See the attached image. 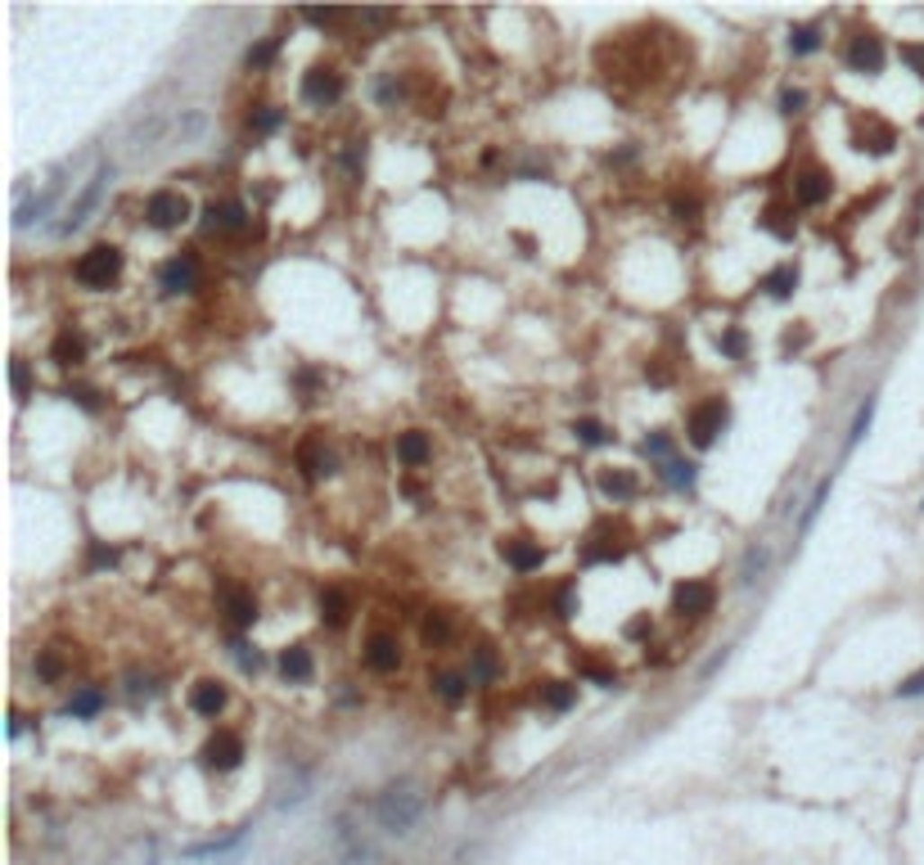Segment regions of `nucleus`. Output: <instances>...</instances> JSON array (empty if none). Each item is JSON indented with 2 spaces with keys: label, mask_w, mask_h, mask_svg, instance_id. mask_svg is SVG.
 <instances>
[{
  "label": "nucleus",
  "mask_w": 924,
  "mask_h": 865,
  "mask_svg": "<svg viewBox=\"0 0 924 865\" xmlns=\"http://www.w3.org/2000/svg\"><path fill=\"white\" fill-rule=\"evenodd\" d=\"M420 811H424V793H420L411 780L388 784V789L379 793V802H375V820H379L388 834H411L415 820H420Z\"/></svg>",
  "instance_id": "1"
},
{
  "label": "nucleus",
  "mask_w": 924,
  "mask_h": 865,
  "mask_svg": "<svg viewBox=\"0 0 924 865\" xmlns=\"http://www.w3.org/2000/svg\"><path fill=\"white\" fill-rule=\"evenodd\" d=\"M109 181H113V167H109V163H100V167L91 172V181L82 185V194H77V199L68 203V212H64V221L55 225V234H59V239H68L73 230H82V225L91 221V212L100 207V199H104V190H109Z\"/></svg>",
  "instance_id": "2"
},
{
  "label": "nucleus",
  "mask_w": 924,
  "mask_h": 865,
  "mask_svg": "<svg viewBox=\"0 0 924 865\" xmlns=\"http://www.w3.org/2000/svg\"><path fill=\"white\" fill-rule=\"evenodd\" d=\"M118 270H122V252H118L113 243H95V248L82 252V261H77V284H86V288H109V284L118 279Z\"/></svg>",
  "instance_id": "3"
},
{
  "label": "nucleus",
  "mask_w": 924,
  "mask_h": 865,
  "mask_svg": "<svg viewBox=\"0 0 924 865\" xmlns=\"http://www.w3.org/2000/svg\"><path fill=\"white\" fill-rule=\"evenodd\" d=\"M726 402L722 397H713V402H699L695 410H690V419H686V433H690V442L695 446H713L717 442V433L726 428Z\"/></svg>",
  "instance_id": "4"
},
{
  "label": "nucleus",
  "mask_w": 924,
  "mask_h": 865,
  "mask_svg": "<svg viewBox=\"0 0 924 865\" xmlns=\"http://www.w3.org/2000/svg\"><path fill=\"white\" fill-rule=\"evenodd\" d=\"M145 216H149V225H158V230H176V225L190 221V199L176 194V190H158V194H149Z\"/></svg>",
  "instance_id": "5"
},
{
  "label": "nucleus",
  "mask_w": 924,
  "mask_h": 865,
  "mask_svg": "<svg viewBox=\"0 0 924 865\" xmlns=\"http://www.w3.org/2000/svg\"><path fill=\"white\" fill-rule=\"evenodd\" d=\"M330 843H334V852L343 856V865H370V861H375V843L361 838V829H352L348 816H339V820L330 825Z\"/></svg>",
  "instance_id": "6"
},
{
  "label": "nucleus",
  "mask_w": 924,
  "mask_h": 865,
  "mask_svg": "<svg viewBox=\"0 0 924 865\" xmlns=\"http://www.w3.org/2000/svg\"><path fill=\"white\" fill-rule=\"evenodd\" d=\"M64 194V167H55L50 172V181L41 185V194L37 199H23L19 203V212H14V225H32V221H41L50 207H55V199Z\"/></svg>",
  "instance_id": "7"
},
{
  "label": "nucleus",
  "mask_w": 924,
  "mask_h": 865,
  "mask_svg": "<svg viewBox=\"0 0 924 865\" xmlns=\"http://www.w3.org/2000/svg\"><path fill=\"white\" fill-rule=\"evenodd\" d=\"M713 600H717L713 582H681V587L672 591V609H677L681 618H704V613H713Z\"/></svg>",
  "instance_id": "8"
},
{
  "label": "nucleus",
  "mask_w": 924,
  "mask_h": 865,
  "mask_svg": "<svg viewBox=\"0 0 924 865\" xmlns=\"http://www.w3.org/2000/svg\"><path fill=\"white\" fill-rule=\"evenodd\" d=\"M339 95H343V77L330 73V68H312V73L302 77V100H307V104L325 109V104H334Z\"/></svg>",
  "instance_id": "9"
},
{
  "label": "nucleus",
  "mask_w": 924,
  "mask_h": 865,
  "mask_svg": "<svg viewBox=\"0 0 924 865\" xmlns=\"http://www.w3.org/2000/svg\"><path fill=\"white\" fill-rule=\"evenodd\" d=\"M239 757H244V739L230 735V730H221V735H212V739L203 744V762H208L212 771H235Z\"/></svg>",
  "instance_id": "10"
},
{
  "label": "nucleus",
  "mask_w": 924,
  "mask_h": 865,
  "mask_svg": "<svg viewBox=\"0 0 924 865\" xmlns=\"http://www.w3.org/2000/svg\"><path fill=\"white\" fill-rule=\"evenodd\" d=\"M848 68H852V73H879V68H884V41L870 37V32L852 37V46H848Z\"/></svg>",
  "instance_id": "11"
},
{
  "label": "nucleus",
  "mask_w": 924,
  "mask_h": 865,
  "mask_svg": "<svg viewBox=\"0 0 924 865\" xmlns=\"http://www.w3.org/2000/svg\"><path fill=\"white\" fill-rule=\"evenodd\" d=\"M158 279H163L167 294H190L194 279H199V266H194V257L185 252V257H172V261L158 270Z\"/></svg>",
  "instance_id": "12"
},
{
  "label": "nucleus",
  "mask_w": 924,
  "mask_h": 865,
  "mask_svg": "<svg viewBox=\"0 0 924 865\" xmlns=\"http://www.w3.org/2000/svg\"><path fill=\"white\" fill-rule=\"evenodd\" d=\"M794 194H798V203H803V207H816V203H825V199H830V176H825V172H816V167H807V172L794 181Z\"/></svg>",
  "instance_id": "13"
},
{
  "label": "nucleus",
  "mask_w": 924,
  "mask_h": 865,
  "mask_svg": "<svg viewBox=\"0 0 924 865\" xmlns=\"http://www.w3.org/2000/svg\"><path fill=\"white\" fill-rule=\"evenodd\" d=\"M366 663L375 667V672H397V663H402V649H397V640L393 636H370V645H366Z\"/></svg>",
  "instance_id": "14"
},
{
  "label": "nucleus",
  "mask_w": 924,
  "mask_h": 865,
  "mask_svg": "<svg viewBox=\"0 0 924 865\" xmlns=\"http://www.w3.org/2000/svg\"><path fill=\"white\" fill-rule=\"evenodd\" d=\"M208 230H244V203L226 199V203H208V216H203Z\"/></svg>",
  "instance_id": "15"
},
{
  "label": "nucleus",
  "mask_w": 924,
  "mask_h": 865,
  "mask_svg": "<svg viewBox=\"0 0 924 865\" xmlns=\"http://www.w3.org/2000/svg\"><path fill=\"white\" fill-rule=\"evenodd\" d=\"M501 554H505L519 572H532V568H541V559H546V550H541V545H532V541H505V545H501Z\"/></svg>",
  "instance_id": "16"
},
{
  "label": "nucleus",
  "mask_w": 924,
  "mask_h": 865,
  "mask_svg": "<svg viewBox=\"0 0 924 865\" xmlns=\"http://www.w3.org/2000/svg\"><path fill=\"white\" fill-rule=\"evenodd\" d=\"M316 609H321V622L325 627H343L348 622V613H352V605H348V596L343 591H321V600H316Z\"/></svg>",
  "instance_id": "17"
},
{
  "label": "nucleus",
  "mask_w": 924,
  "mask_h": 865,
  "mask_svg": "<svg viewBox=\"0 0 924 865\" xmlns=\"http://www.w3.org/2000/svg\"><path fill=\"white\" fill-rule=\"evenodd\" d=\"M762 288H767L771 298H789L794 288H798V266H794V261H785V266L767 270V275H762Z\"/></svg>",
  "instance_id": "18"
},
{
  "label": "nucleus",
  "mask_w": 924,
  "mask_h": 865,
  "mask_svg": "<svg viewBox=\"0 0 924 865\" xmlns=\"http://www.w3.org/2000/svg\"><path fill=\"white\" fill-rule=\"evenodd\" d=\"M226 613H230L235 627H253V618H257V600H253L248 591L230 587V591H226Z\"/></svg>",
  "instance_id": "19"
},
{
  "label": "nucleus",
  "mask_w": 924,
  "mask_h": 865,
  "mask_svg": "<svg viewBox=\"0 0 924 865\" xmlns=\"http://www.w3.org/2000/svg\"><path fill=\"white\" fill-rule=\"evenodd\" d=\"M190 708H194L199 717H217V712L226 708V690H221V685H212V681H203V685L190 694Z\"/></svg>",
  "instance_id": "20"
},
{
  "label": "nucleus",
  "mask_w": 924,
  "mask_h": 865,
  "mask_svg": "<svg viewBox=\"0 0 924 865\" xmlns=\"http://www.w3.org/2000/svg\"><path fill=\"white\" fill-rule=\"evenodd\" d=\"M893 145H897V131H893V127H884V122H866V131H861V145H857V149L888 154Z\"/></svg>",
  "instance_id": "21"
},
{
  "label": "nucleus",
  "mask_w": 924,
  "mask_h": 865,
  "mask_svg": "<svg viewBox=\"0 0 924 865\" xmlns=\"http://www.w3.org/2000/svg\"><path fill=\"white\" fill-rule=\"evenodd\" d=\"M50 357H55L59 366H82V361H86V343H82V339H77V334L68 330V334H59V339H55Z\"/></svg>",
  "instance_id": "22"
},
{
  "label": "nucleus",
  "mask_w": 924,
  "mask_h": 865,
  "mask_svg": "<svg viewBox=\"0 0 924 865\" xmlns=\"http://www.w3.org/2000/svg\"><path fill=\"white\" fill-rule=\"evenodd\" d=\"M298 460H302V473H307V478H321V473H334V455H330V451H321L316 442H307Z\"/></svg>",
  "instance_id": "23"
},
{
  "label": "nucleus",
  "mask_w": 924,
  "mask_h": 865,
  "mask_svg": "<svg viewBox=\"0 0 924 865\" xmlns=\"http://www.w3.org/2000/svg\"><path fill=\"white\" fill-rule=\"evenodd\" d=\"M600 491L604 496H632L636 491V478L627 469H600Z\"/></svg>",
  "instance_id": "24"
},
{
  "label": "nucleus",
  "mask_w": 924,
  "mask_h": 865,
  "mask_svg": "<svg viewBox=\"0 0 924 865\" xmlns=\"http://www.w3.org/2000/svg\"><path fill=\"white\" fill-rule=\"evenodd\" d=\"M280 672L289 681H307V676H312V654H307V649H284L280 654Z\"/></svg>",
  "instance_id": "25"
},
{
  "label": "nucleus",
  "mask_w": 924,
  "mask_h": 865,
  "mask_svg": "<svg viewBox=\"0 0 924 865\" xmlns=\"http://www.w3.org/2000/svg\"><path fill=\"white\" fill-rule=\"evenodd\" d=\"M433 690H438L447 703H460V699L469 694V676H460V672H438V676H433Z\"/></svg>",
  "instance_id": "26"
},
{
  "label": "nucleus",
  "mask_w": 924,
  "mask_h": 865,
  "mask_svg": "<svg viewBox=\"0 0 924 865\" xmlns=\"http://www.w3.org/2000/svg\"><path fill=\"white\" fill-rule=\"evenodd\" d=\"M397 455H402L406 464H424V460H429V437H424V433H402V437H397Z\"/></svg>",
  "instance_id": "27"
},
{
  "label": "nucleus",
  "mask_w": 924,
  "mask_h": 865,
  "mask_svg": "<svg viewBox=\"0 0 924 865\" xmlns=\"http://www.w3.org/2000/svg\"><path fill=\"white\" fill-rule=\"evenodd\" d=\"M767 559H771L767 545H753V550L744 554V563H740V587H753V582H758V577L767 572Z\"/></svg>",
  "instance_id": "28"
},
{
  "label": "nucleus",
  "mask_w": 924,
  "mask_h": 865,
  "mask_svg": "<svg viewBox=\"0 0 924 865\" xmlns=\"http://www.w3.org/2000/svg\"><path fill=\"white\" fill-rule=\"evenodd\" d=\"M663 482H668V487H695V464L672 455V460L663 464Z\"/></svg>",
  "instance_id": "29"
},
{
  "label": "nucleus",
  "mask_w": 924,
  "mask_h": 865,
  "mask_svg": "<svg viewBox=\"0 0 924 865\" xmlns=\"http://www.w3.org/2000/svg\"><path fill=\"white\" fill-rule=\"evenodd\" d=\"M100 708H104V694H100V690H77V694L68 699V712H73V717H95Z\"/></svg>",
  "instance_id": "30"
},
{
  "label": "nucleus",
  "mask_w": 924,
  "mask_h": 865,
  "mask_svg": "<svg viewBox=\"0 0 924 865\" xmlns=\"http://www.w3.org/2000/svg\"><path fill=\"white\" fill-rule=\"evenodd\" d=\"M816 46H821V28L803 23V28H794V32H789V50H794V55H812Z\"/></svg>",
  "instance_id": "31"
},
{
  "label": "nucleus",
  "mask_w": 924,
  "mask_h": 865,
  "mask_svg": "<svg viewBox=\"0 0 924 865\" xmlns=\"http://www.w3.org/2000/svg\"><path fill=\"white\" fill-rule=\"evenodd\" d=\"M762 230H771V234H780V239H789V234H794V221H789V207H780V203H771V207H767V216H762Z\"/></svg>",
  "instance_id": "32"
},
{
  "label": "nucleus",
  "mask_w": 924,
  "mask_h": 865,
  "mask_svg": "<svg viewBox=\"0 0 924 865\" xmlns=\"http://www.w3.org/2000/svg\"><path fill=\"white\" fill-rule=\"evenodd\" d=\"M830 487H834V478H825V482H816V491H812V500H807V509H803V518H798V527L807 532L812 523H816V514H821V505L830 500Z\"/></svg>",
  "instance_id": "33"
},
{
  "label": "nucleus",
  "mask_w": 924,
  "mask_h": 865,
  "mask_svg": "<svg viewBox=\"0 0 924 865\" xmlns=\"http://www.w3.org/2000/svg\"><path fill=\"white\" fill-rule=\"evenodd\" d=\"M239 838H244V834L235 829V834H226V838H212V843H199V847H190L185 856H194V861H203V856H226V852H230V847H235Z\"/></svg>",
  "instance_id": "34"
},
{
  "label": "nucleus",
  "mask_w": 924,
  "mask_h": 865,
  "mask_svg": "<svg viewBox=\"0 0 924 865\" xmlns=\"http://www.w3.org/2000/svg\"><path fill=\"white\" fill-rule=\"evenodd\" d=\"M420 636H424V645H447L451 622H447L442 613H429V618H424V627H420Z\"/></svg>",
  "instance_id": "35"
},
{
  "label": "nucleus",
  "mask_w": 924,
  "mask_h": 865,
  "mask_svg": "<svg viewBox=\"0 0 924 865\" xmlns=\"http://www.w3.org/2000/svg\"><path fill=\"white\" fill-rule=\"evenodd\" d=\"M541 699L555 708V712H564V708H573V685H559V681H550V685H541Z\"/></svg>",
  "instance_id": "36"
},
{
  "label": "nucleus",
  "mask_w": 924,
  "mask_h": 865,
  "mask_svg": "<svg viewBox=\"0 0 924 865\" xmlns=\"http://www.w3.org/2000/svg\"><path fill=\"white\" fill-rule=\"evenodd\" d=\"M870 419H875V397H866V406L857 410V419H852V433H848V451L861 442V433L870 428Z\"/></svg>",
  "instance_id": "37"
},
{
  "label": "nucleus",
  "mask_w": 924,
  "mask_h": 865,
  "mask_svg": "<svg viewBox=\"0 0 924 865\" xmlns=\"http://www.w3.org/2000/svg\"><path fill=\"white\" fill-rule=\"evenodd\" d=\"M37 676H41V681H59V676H64V658H59L55 649H46V654L37 658Z\"/></svg>",
  "instance_id": "38"
},
{
  "label": "nucleus",
  "mask_w": 924,
  "mask_h": 865,
  "mask_svg": "<svg viewBox=\"0 0 924 865\" xmlns=\"http://www.w3.org/2000/svg\"><path fill=\"white\" fill-rule=\"evenodd\" d=\"M496 676V658H492V649H478V658H474V672H469V681H492Z\"/></svg>",
  "instance_id": "39"
},
{
  "label": "nucleus",
  "mask_w": 924,
  "mask_h": 865,
  "mask_svg": "<svg viewBox=\"0 0 924 865\" xmlns=\"http://www.w3.org/2000/svg\"><path fill=\"white\" fill-rule=\"evenodd\" d=\"M271 59H275V41H262V46H253V50H248V59H244V64H248V68H266Z\"/></svg>",
  "instance_id": "40"
},
{
  "label": "nucleus",
  "mask_w": 924,
  "mask_h": 865,
  "mask_svg": "<svg viewBox=\"0 0 924 865\" xmlns=\"http://www.w3.org/2000/svg\"><path fill=\"white\" fill-rule=\"evenodd\" d=\"M573 433H577L582 442H591V446L609 437V433H604V424H595V419H577V428H573Z\"/></svg>",
  "instance_id": "41"
},
{
  "label": "nucleus",
  "mask_w": 924,
  "mask_h": 865,
  "mask_svg": "<svg viewBox=\"0 0 924 865\" xmlns=\"http://www.w3.org/2000/svg\"><path fill=\"white\" fill-rule=\"evenodd\" d=\"M645 455H654V460H672V442L663 437V433H654V437H645Z\"/></svg>",
  "instance_id": "42"
},
{
  "label": "nucleus",
  "mask_w": 924,
  "mask_h": 865,
  "mask_svg": "<svg viewBox=\"0 0 924 865\" xmlns=\"http://www.w3.org/2000/svg\"><path fill=\"white\" fill-rule=\"evenodd\" d=\"M672 216H677V221H695V216H699V199H681V194H677V199H672Z\"/></svg>",
  "instance_id": "43"
},
{
  "label": "nucleus",
  "mask_w": 924,
  "mask_h": 865,
  "mask_svg": "<svg viewBox=\"0 0 924 865\" xmlns=\"http://www.w3.org/2000/svg\"><path fill=\"white\" fill-rule=\"evenodd\" d=\"M302 19H307V23H316V28H330V23L343 19V10H302Z\"/></svg>",
  "instance_id": "44"
},
{
  "label": "nucleus",
  "mask_w": 924,
  "mask_h": 865,
  "mask_svg": "<svg viewBox=\"0 0 924 865\" xmlns=\"http://www.w3.org/2000/svg\"><path fill=\"white\" fill-rule=\"evenodd\" d=\"M10 379H14V397H28V388H32V379H28V361H14Z\"/></svg>",
  "instance_id": "45"
},
{
  "label": "nucleus",
  "mask_w": 924,
  "mask_h": 865,
  "mask_svg": "<svg viewBox=\"0 0 924 865\" xmlns=\"http://www.w3.org/2000/svg\"><path fill=\"white\" fill-rule=\"evenodd\" d=\"M920 694H924V672H915L897 685V699H920Z\"/></svg>",
  "instance_id": "46"
},
{
  "label": "nucleus",
  "mask_w": 924,
  "mask_h": 865,
  "mask_svg": "<svg viewBox=\"0 0 924 865\" xmlns=\"http://www.w3.org/2000/svg\"><path fill=\"white\" fill-rule=\"evenodd\" d=\"M722 352H726V357H744V334H740V330H726V334H722Z\"/></svg>",
  "instance_id": "47"
},
{
  "label": "nucleus",
  "mask_w": 924,
  "mask_h": 865,
  "mask_svg": "<svg viewBox=\"0 0 924 865\" xmlns=\"http://www.w3.org/2000/svg\"><path fill=\"white\" fill-rule=\"evenodd\" d=\"M902 59L915 68V77L924 82V46H902Z\"/></svg>",
  "instance_id": "48"
},
{
  "label": "nucleus",
  "mask_w": 924,
  "mask_h": 865,
  "mask_svg": "<svg viewBox=\"0 0 924 865\" xmlns=\"http://www.w3.org/2000/svg\"><path fill=\"white\" fill-rule=\"evenodd\" d=\"M803 104H807L803 91H785V95H780V113H803Z\"/></svg>",
  "instance_id": "49"
},
{
  "label": "nucleus",
  "mask_w": 924,
  "mask_h": 865,
  "mask_svg": "<svg viewBox=\"0 0 924 865\" xmlns=\"http://www.w3.org/2000/svg\"><path fill=\"white\" fill-rule=\"evenodd\" d=\"M253 127H257V131H275V127H280V113H275V109H262V113H253Z\"/></svg>",
  "instance_id": "50"
},
{
  "label": "nucleus",
  "mask_w": 924,
  "mask_h": 865,
  "mask_svg": "<svg viewBox=\"0 0 924 865\" xmlns=\"http://www.w3.org/2000/svg\"><path fill=\"white\" fill-rule=\"evenodd\" d=\"M68 397H73L77 406H86V410H100V397H95L91 388H68Z\"/></svg>",
  "instance_id": "51"
},
{
  "label": "nucleus",
  "mask_w": 924,
  "mask_h": 865,
  "mask_svg": "<svg viewBox=\"0 0 924 865\" xmlns=\"http://www.w3.org/2000/svg\"><path fill=\"white\" fill-rule=\"evenodd\" d=\"M555 609H559V618H573V609H577V600H573V587H564V591H559Z\"/></svg>",
  "instance_id": "52"
},
{
  "label": "nucleus",
  "mask_w": 924,
  "mask_h": 865,
  "mask_svg": "<svg viewBox=\"0 0 924 865\" xmlns=\"http://www.w3.org/2000/svg\"><path fill=\"white\" fill-rule=\"evenodd\" d=\"M113 559H118V554H113V550H104V545H95V550H91V563H95V568H104V563H113Z\"/></svg>",
  "instance_id": "53"
},
{
  "label": "nucleus",
  "mask_w": 924,
  "mask_h": 865,
  "mask_svg": "<svg viewBox=\"0 0 924 865\" xmlns=\"http://www.w3.org/2000/svg\"><path fill=\"white\" fill-rule=\"evenodd\" d=\"M235 654H239V663H244V667H257V654H253L248 645H235Z\"/></svg>",
  "instance_id": "54"
}]
</instances>
